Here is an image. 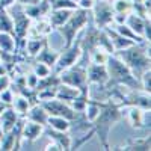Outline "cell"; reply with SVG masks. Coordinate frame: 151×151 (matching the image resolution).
Segmentation results:
<instances>
[{
  "label": "cell",
  "mask_w": 151,
  "mask_h": 151,
  "mask_svg": "<svg viewBox=\"0 0 151 151\" xmlns=\"http://www.w3.org/2000/svg\"><path fill=\"white\" fill-rule=\"evenodd\" d=\"M121 119H122V107H119L112 100L103 101L101 110L92 122V130L98 136L100 144L103 145L104 150H109V134L113 124H116Z\"/></svg>",
  "instance_id": "6da1fadb"
},
{
  "label": "cell",
  "mask_w": 151,
  "mask_h": 151,
  "mask_svg": "<svg viewBox=\"0 0 151 151\" xmlns=\"http://www.w3.org/2000/svg\"><path fill=\"white\" fill-rule=\"evenodd\" d=\"M113 55H116L125 65L130 68L133 76L139 80L142 73L151 70V58H150V42L132 44L130 47L118 50Z\"/></svg>",
  "instance_id": "7a4b0ae2"
},
{
  "label": "cell",
  "mask_w": 151,
  "mask_h": 151,
  "mask_svg": "<svg viewBox=\"0 0 151 151\" xmlns=\"http://www.w3.org/2000/svg\"><path fill=\"white\" fill-rule=\"evenodd\" d=\"M106 68L109 73V80L122 88H129V89H141L139 80H137L130 68L124 64V62L116 56V55H109Z\"/></svg>",
  "instance_id": "3957f363"
},
{
  "label": "cell",
  "mask_w": 151,
  "mask_h": 151,
  "mask_svg": "<svg viewBox=\"0 0 151 151\" xmlns=\"http://www.w3.org/2000/svg\"><path fill=\"white\" fill-rule=\"evenodd\" d=\"M89 12L91 11H85V9H74L71 17L62 24L60 27H58L56 30L59 32V35L64 40V47L71 45L76 41V36L79 35V32L89 23Z\"/></svg>",
  "instance_id": "277c9868"
},
{
  "label": "cell",
  "mask_w": 151,
  "mask_h": 151,
  "mask_svg": "<svg viewBox=\"0 0 151 151\" xmlns=\"http://www.w3.org/2000/svg\"><path fill=\"white\" fill-rule=\"evenodd\" d=\"M58 74H59L60 83L74 86L80 92L89 94V83H88V79H86V67L79 65V62L67 70H62Z\"/></svg>",
  "instance_id": "5b68a950"
},
{
  "label": "cell",
  "mask_w": 151,
  "mask_h": 151,
  "mask_svg": "<svg viewBox=\"0 0 151 151\" xmlns=\"http://www.w3.org/2000/svg\"><path fill=\"white\" fill-rule=\"evenodd\" d=\"M82 56H83V52H82L80 45L74 41L71 45L64 47V50H62V52L59 53L53 71H55V73H60L62 70H67V68L76 65V64H77V62L80 60Z\"/></svg>",
  "instance_id": "8992f818"
},
{
  "label": "cell",
  "mask_w": 151,
  "mask_h": 151,
  "mask_svg": "<svg viewBox=\"0 0 151 151\" xmlns=\"http://www.w3.org/2000/svg\"><path fill=\"white\" fill-rule=\"evenodd\" d=\"M92 12V18L95 23V27L98 29H104L110 26L113 21V8L109 0H95L94 8L91 9Z\"/></svg>",
  "instance_id": "52a82bcc"
},
{
  "label": "cell",
  "mask_w": 151,
  "mask_h": 151,
  "mask_svg": "<svg viewBox=\"0 0 151 151\" xmlns=\"http://www.w3.org/2000/svg\"><path fill=\"white\" fill-rule=\"evenodd\" d=\"M42 107L47 110L48 115H58V116H64L67 119H70L71 122L76 121L79 118L80 113L74 112L73 107L70 106V103L67 101H62L59 98H52V100H47V101H42L41 103Z\"/></svg>",
  "instance_id": "ba28073f"
},
{
  "label": "cell",
  "mask_w": 151,
  "mask_h": 151,
  "mask_svg": "<svg viewBox=\"0 0 151 151\" xmlns=\"http://www.w3.org/2000/svg\"><path fill=\"white\" fill-rule=\"evenodd\" d=\"M121 107H129V106H136L141 107L144 110H150L151 109V100H150V94L141 91V89H130V92L122 94V98L119 101Z\"/></svg>",
  "instance_id": "9c48e42d"
},
{
  "label": "cell",
  "mask_w": 151,
  "mask_h": 151,
  "mask_svg": "<svg viewBox=\"0 0 151 151\" xmlns=\"http://www.w3.org/2000/svg\"><path fill=\"white\" fill-rule=\"evenodd\" d=\"M21 8H23L24 14H26L30 20H33V21L41 20V18H47L50 9H52L50 8L48 0H38V2H35V3L24 5Z\"/></svg>",
  "instance_id": "30bf717a"
},
{
  "label": "cell",
  "mask_w": 151,
  "mask_h": 151,
  "mask_svg": "<svg viewBox=\"0 0 151 151\" xmlns=\"http://www.w3.org/2000/svg\"><path fill=\"white\" fill-rule=\"evenodd\" d=\"M86 79L89 85H106L109 82V73L106 65L89 64L86 67Z\"/></svg>",
  "instance_id": "8fae6325"
},
{
  "label": "cell",
  "mask_w": 151,
  "mask_h": 151,
  "mask_svg": "<svg viewBox=\"0 0 151 151\" xmlns=\"http://www.w3.org/2000/svg\"><path fill=\"white\" fill-rule=\"evenodd\" d=\"M44 125L38 124V122H33V121H29L24 118L23 121V127H21V137H24L26 141L29 142H33L40 137L42 133H44Z\"/></svg>",
  "instance_id": "7c38bea8"
},
{
  "label": "cell",
  "mask_w": 151,
  "mask_h": 151,
  "mask_svg": "<svg viewBox=\"0 0 151 151\" xmlns=\"http://www.w3.org/2000/svg\"><path fill=\"white\" fill-rule=\"evenodd\" d=\"M44 133L50 137V141L58 144L60 147L62 151H68L73 148V141H71V137L68 134V132H58V130H53V129H50L47 127V130L44 129Z\"/></svg>",
  "instance_id": "4fadbf2b"
},
{
  "label": "cell",
  "mask_w": 151,
  "mask_h": 151,
  "mask_svg": "<svg viewBox=\"0 0 151 151\" xmlns=\"http://www.w3.org/2000/svg\"><path fill=\"white\" fill-rule=\"evenodd\" d=\"M47 44V38H42V36H33V35H29L24 41V52L29 58H35L38 53L41 52V48Z\"/></svg>",
  "instance_id": "5bb4252c"
},
{
  "label": "cell",
  "mask_w": 151,
  "mask_h": 151,
  "mask_svg": "<svg viewBox=\"0 0 151 151\" xmlns=\"http://www.w3.org/2000/svg\"><path fill=\"white\" fill-rule=\"evenodd\" d=\"M18 118H20L18 113L11 106H6L3 109V112L0 113V129H2V132L6 133V132L12 130V129H14V125L17 124Z\"/></svg>",
  "instance_id": "9a60e30c"
},
{
  "label": "cell",
  "mask_w": 151,
  "mask_h": 151,
  "mask_svg": "<svg viewBox=\"0 0 151 151\" xmlns=\"http://www.w3.org/2000/svg\"><path fill=\"white\" fill-rule=\"evenodd\" d=\"M104 30H106V33H107V36H109V40H110V44H112V47H113V53L118 52V50L127 48V47H130L132 44H136V42L127 40V38H124L122 35H119L116 30H113L110 26L104 27Z\"/></svg>",
  "instance_id": "2e32d148"
},
{
  "label": "cell",
  "mask_w": 151,
  "mask_h": 151,
  "mask_svg": "<svg viewBox=\"0 0 151 151\" xmlns=\"http://www.w3.org/2000/svg\"><path fill=\"white\" fill-rule=\"evenodd\" d=\"M26 119L29 121H33V122H38V124H41V125H47V119H48V113L47 110L42 107L41 103H35L29 107L27 113H26V116H24Z\"/></svg>",
  "instance_id": "e0dca14e"
},
{
  "label": "cell",
  "mask_w": 151,
  "mask_h": 151,
  "mask_svg": "<svg viewBox=\"0 0 151 151\" xmlns=\"http://www.w3.org/2000/svg\"><path fill=\"white\" fill-rule=\"evenodd\" d=\"M58 56H59V52H58V50H55V48H52V47L48 45V42H47V44L41 48V52L35 56V60H40V62L48 65L50 68L53 70L56 60H58Z\"/></svg>",
  "instance_id": "ac0fdd59"
},
{
  "label": "cell",
  "mask_w": 151,
  "mask_h": 151,
  "mask_svg": "<svg viewBox=\"0 0 151 151\" xmlns=\"http://www.w3.org/2000/svg\"><path fill=\"white\" fill-rule=\"evenodd\" d=\"M73 14V9H50L47 20L53 26V29H58L64 24Z\"/></svg>",
  "instance_id": "d6986e66"
},
{
  "label": "cell",
  "mask_w": 151,
  "mask_h": 151,
  "mask_svg": "<svg viewBox=\"0 0 151 151\" xmlns=\"http://www.w3.org/2000/svg\"><path fill=\"white\" fill-rule=\"evenodd\" d=\"M80 94V91L74 86H70V85H65V83H59L58 88H56V98L62 100V101H67L70 103L71 100H74Z\"/></svg>",
  "instance_id": "ffe728a7"
},
{
  "label": "cell",
  "mask_w": 151,
  "mask_h": 151,
  "mask_svg": "<svg viewBox=\"0 0 151 151\" xmlns=\"http://www.w3.org/2000/svg\"><path fill=\"white\" fill-rule=\"evenodd\" d=\"M144 109L141 107H136V106H129V112H127V118L132 124V127L133 129H137V130H141V129H145V125H144Z\"/></svg>",
  "instance_id": "44dd1931"
},
{
  "label": "cell",
  "mask_w": 151,
  "mask_h": 151,
  "mask_svg": "<svg viewBox=\"0 0 151 151\" xmlns=\"http://www.w3.org/2000/svg\"><path fill=\"white\" fill-rule=\"evenodd\" d=\"M110 27L113 29V30H116L119 35H122L124 38H127V40H130V41H133V42H136V44H141V42H147L144 38L141 36V35H137V33H134L127 24L125 23H122V24H110Z\"/></svg>",
  "instance_id": "7402d4cb"
},
{
  "label": "cell",
  "mask_w": 151,
  "mask_h": 151,
  "mask_svg": "<svg viewBox=\"0 0 151 151\" xmlns=\"http://www.w3.org/2000/svg\"><path fill=\"white\" fill-rule=\"evenodd\" d=\"M45 127H50L53 130L58 132H68L71 129V121L64 118V116H58V115H48L47 119V125Z\"/></svg>",
  "instance_id": "603a6c76"
},
{
  "label": "cell",
  "mask_w": 151,
  "mask_h": 151,
  "mask_svg": "<svg viewBox=\"0 0 151 151\" xmlns=\"http://www.w3.org/2000/svg\"><path fill=\"white\" fill-rule=\"evenodd\" d=\"M17 50V41L12 33L0 32V52L2 53H12Z\"/></svg>",
  "instance_id": "cb8c5ba5"
},
{
  "label": "cell",
  "mask_w": 151,
  "mask_h": 151,
  "mask_svg": "<svg viewBox=\"0 0 151 151\" xmlns=\"http://www.w3.org/2000/svg\"><path fill=\"white\" fill-rule=\"evenodd\" d=\"M145 20L147 18H142L139 15H136L134 12H129L127 15V20H125V24L137 35L142 36V32H144V26H145Z\"/></svg>",
  "instance_id": "d4e9b609"
},
{
  "label": "cell",
  "mask_w": 151,
  "mask_h": 151,
  "mask_svg": "<svg viewBox=\"0 0 151 151\" xmlns=\"http://www.w3.org/2000/svg\"><path fill=\"white\" fill-rule=\"evenodd\" d=\"M30 106L32 104L29 103V100L26 97L20 95V94H15L14 100H12V103H11V107L18 113V116H26V113H27Z\"/></svg>",
  "instance_id": "484cf974"
},
{
  "label": "cell",
  "mask_w": 151,
  "mask_h": 151,
  "mask_svg": "<svg viewBox=\"0 0 151 151\" xmlns=\"http://www.w3.org/2000/svg\"><path fill=\"white\" fill-rule=\"evenodd\" d=\"M0 32L14 35V21L8 9H0Z\"/></svg>",
  "instance_id": "4316f807"
},
{
  "label": "cell",
  "mask_w": 151,
  "mask_h": 151,
  "mask_svg": "<svg viewBox=\"0 0 151 151\" xmlns=\"http://www.w3.org/2000/svg\"><path fill=\"white\" fill-rule=\"evenodd\" d=\"M89 60H91V64H97V65H106V62H107V58H109V53L104 52L103 48H94L91 50L89 53Z\"/></svg>",
  "instance_id": "83f0119b"
},
{
  "label": "cell",
  "mask_w": 151,
  "mask_h": 151,
  "mask_svg": "<svg viewBox=\"0 0 151 151\" xmlns=\"http://www.w3.org/2000/svg\"><path fill=\"white\" fill-rule=\"evenodd\" d=\"M122 150H137V151H150V136H145L142 139H133Z\"/></svg>",
  "instance_id": "f1b7e54d"
},
{
  "label": "cell",
  "mask_w": 151,
  "mask_h": 151,
  "mask_svg": "<svg viewBox=\"0 0 151 151\" xmlns=\"http://www.w3.org/2000/svg\"><path fill=\"white\" fill-rule=\"evenodd\" d=\"M113 12H122V14H129L132 11V0H110Z\"/></svg>",
  "instance_id": "f546056e"
},
{
  "label": "cell",
  "mask_w": 151,
  "mask_h": 151,
  "mask_svg": "<svg viewBox=\"0 0 151 151\" xmlns=\"http://www.w3.org/2000/svg\"><path fill=\"white\" fill-rule=\"evenodd\" d=\"M52 9H77V3L73 0H48Z\"/></svg>",
  "instance_id": "4dcf8cb0"
},
{
  "label": "cell",
  "mask_w": 151,
  "mask_h": 151,
  "mask_svg": "<svg viewBox=\"0 0 151 151\" xmlns=\"http://www.w3.org/2000/svg\"><path fill=\"white\" fill-rule=\"evenodd\" d=\"M32 71L38 76L40 79H42V77H45V76H48L50 73H52L53 70L50 68L48 65H45V64H42V62H40V60H35V64L32 65Z\"/></svg>",
  "instance_id": "1f68e13d"
},
{
  "label": "cell",
  "mask_w": 151,
  "mask_h": 151,
  "mask_svg": "<svg viewBox=\"0 0 151 151\" xmlns=\"http://www.w3.org/2000/svg\"><path fill=\"white\" fill-rule=\"evenodd\" d=\"M139 86H141V91L147 94L151 92V70H147L145 73H142V76L139 77Z\"/></svg>",
  "instance_id": "d6a6232c"
},
{
  "label": "cell",
  "mask_w": 151,
  "mask_h": 151,
  "mask_svg": "<svg viewBox=\"0 0 151 151\" xmlns=\"http://www.w3.org/2000/svg\"><path fill=\"white\" fill-rule=\"evenodd\" d=\"M38 82H40V77L33 71L24 74V83H26V88H29V89H36Z\"/></svg>",
  "instance_id": "836d02e7"
},
{
  "label": "cell",
  "mask_w": 151,
  "mask_h": 151,
  "mask_svg": "<svg viewBox=\"0 0 151 151\" xmlns=\"http://www.w3.org/2000/svg\"><path fill=\"white\" fill-rule=\"evenodd\" d=\"M14 97H15V92L12 91V89H11V86H9V88H6L5 91L0 92V101L5 103L6 106H11V103H12V100H14Z\"/></svg>",
  "instance_id": "e575fe53"
},
{
  "label": "cell",
  "mask_w": 151,
  "mask_h": 151,
  "mask_svg": "<svg viewBox=\"0 0 151 151\" xmlns=\"http://www.w3.org/2000/svg\"><path fill=\"white\" fill-rule=\"evenodd\" d=\"M142 38H144L147 42H150V40H151V21H150V18L145 20V26H144Z\"/></svg>",
  "instance_id": "d590c367"
},
{
  "label": "cell",
  "mask_w": 151,
  "mask_h": 151,
  "mask_svg": "<svg viewBox=\"0 0 151 151\" xmlns=\"http://www.w3.org/2000/svg\"><path fill=\"white\" fill-rule=\"evenodd\" d=\"M94 3H95V0H79V2H77V8L85 9V11H91L94 8Z\"/></svg>",
  "instance_id": "8d00e7d4"
},
{
  "label": "cell",
  "mask_w": 151,
  "mask_h": 151,
  "mask_svg": "<svg viewBox=\"0 0 151 151\" xmlns=\"http://www.w3.org/2000/svg\"><path fill=\"white\" fill-rule=\"evenodd\" d=\"M11 86V77H9V74H2L0 76V92L5 91L6 88Z\"/></svg>",
  "instance_id": "74e56055"
},
{
  "label": "cell",
  "mask_w": 151,
  "mask_h": 151,
  "mask_svg": "<svg viewBox=\"0 0 151 151\" xmlns=\"http://www.w3.org/2000/svg\"><path fill=\"white\" fill-rule=\"evenodd\" d=\"M15 3V0H0V9H9Z\"/></svg>",
  "instance_id": "f35d334b"
},
{
  "label": "cell",
  "mask_w": 151,
  "mask_h": 151,
  "mask_svg": "<svg viewBox=\"0 0 151 151\" xmlns=\"http://www.w3.org/2000/svg\"><path fill=\"white\" fill-rule=\"evenodd\" d=\"M44 150H45V151H62V150H60V147H59L58 144H55V142L47 144V145L44 147Z\"/></svg>",
  "instance_id": "ab89813d"
},
{
  "label": "cell",
  "mask_w": 151,
  "mask_h": 151,
  "mask_svg": "<svg viewBox=\"0 0 151 151\" xmlns=\"http://www.w3.org/2000/svg\"><path fill=\"white\" fill-rule=\"evenodd\" d=\"M15 2H17L18 5L24 6V5H30V3H35V2H38V0H15Z\"/></svg>",
  "instance_id": "60d3db41"
},
{
  "label": "cell",
  "mask_w": 151,
  "mask_h": 151,
  "mask_svg": "<svg viewBox=\"0 0 151 151\" xmlns=\"http://www.w3.org/2000/svg\"><path fill=\"white\" fill-rule=\"evenodd\" d=\"M2 74H9V73H8V68H6V65L3 64L2 60H0V76H2Z\"/></svg>",
  "instance_id": "b9f144b4"
},
{
  "label": "cell",
  "mask_w": 151,
  "mask_h": 151,
  "mask_svg": "<svg viewBox=\"0 0 151 151\" xmlns=\"http://www.w3.org/2000/svg\"><path fill=\"white\" fill-rule=\"evenodd\" d=\"M5 107H6V104H5V103H2V101H0V113L3 112V109H5Z\"/></svg>",
  "instance_id": "7bdbcfd3"
},
{
  "label": "cell",
  "mask_w": 151,
  "mask_h": 151,
  "mask_svg": "<svg viewBox=\"0 0 151 151\" xmlns=\"http://www.w3.org/2000/svg\"><path fill=\"white\" fill-rule=\"evenodd\" d=\"M144 0H132V3H142Z\"/></svg>",
  "instance_id": "ee69618b"
},
{
  "label": "cell",
  "mask_w": 151,
  "mask_h": 151,
  "mask_svg": "<svg viewBox=\"0 0 151 151\" xmlns=\"http://www.w3.org/2000/svg\"><path fill=\"white\" fill-rule=\"evenodd\" d=\"M3 137V132H2V129H0V139Z\"/></svg>",
  "instance_id": "f6af8a7d"
},
{
  "label": "cell",
  "mask_w": 151,
  "mask_h": 151,
  "mask_svg": "<svg viewBox=\"0 0 151 151\" xmlns=\"http://www.w3.org/2000/svg\"><path fill=\"white\" fill-rule=\"evenodd\" d=\"M73 2H74V3H77V2H79V0H73Z\"/></svg>",
  "instance_id": "bcb514c9"
}]
</instances>
